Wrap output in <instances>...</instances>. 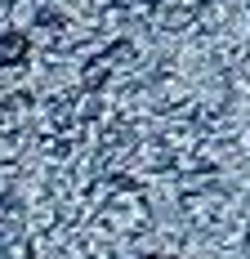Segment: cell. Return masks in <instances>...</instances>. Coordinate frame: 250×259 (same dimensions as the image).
<instances>
[{
    "label": "cell",
    "mask_w": 250,
    "mask_h": 259,
    "mask_svg": "<svg viewBox=\"0 0 250 259\" xmlns=\"http://www.w3.org/2000/svg\"><path fill=\"white\" fill-rule=\"evenodd\" d=\"M27 54V40L23 36H0V63H14Z\"/></svg>",
    "instance_id": "obj_1"
}]
</instances>
